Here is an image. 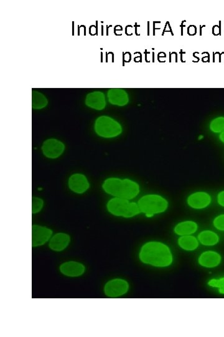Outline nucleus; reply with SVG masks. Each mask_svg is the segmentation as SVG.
I'll use <instances>...</instances> for the list:
<instances>
[{"instance_id": "12", "label": "nucleus", "mask_w": 224, "mask_h": 337, "mask_svg": "<svg viewBox=\"0 0 224 337\" xmlns=\"http://www.w3.org/2000/svg\"><path fill=\"white\" fill-rule=\"evenodd\" d=\"M211 202V198L206 192H198L192 194L187 199L190 207L196 209H202L207 207Z\"/></svg>"}, {"instance_id": "18", "label": "nucleus", "mask_w": 224, "mask_h": 337, "mask_svg": "<svg viewBox=\"0 0 224 337\" xmlns=\"http://www.w3.org/2000/svg\"><path fill=\"white\" fill-rule=\"evenodd\" d=\"M179 246L185 250H194L198 247L199 243L195 237L184 236L180 237L178 241Z\"/></svg>"}, {"instance_id": "22", "label": "nucleus", "mask_w": 224, "mask_h": 337, "mask_svg": "<svg viewBox=\"0 0 224 337\" xmlns=\"http://www.w3.org/2000/svg\"><path fill=\"white\" fill-rule=\"evenodd\" d=\"M209 286L219 289V292L224 294V277L220 279H212L208 283Z\"/></svg>"}, {"instance_id": "24", "label": "nucleus", "mask_w": 224, "mask_h": 337, "mask_svg": "<svg viewBox=\"0 0 224 337\" xmlns=\"http://www.w3.org/2000/svg\"><path fill=\"white\" fill-rule=\"evenodd\" d=\"M218 202L222 206L224 207V191H222L219 194Z\"/></svg>"}, {"instance_id": "4", "label": "nucleus", "mask_w": 224, "mask_h": 337, "mask_svg": "<svg viewBox=\"0 0 224 337\" xmlns=\"http://www.w3.org/2000/svg\"><path fill=\"white\" fill-rule=\"evenodd\" d=\"M107 207L110 214L125 218H133L141 213L138 203L125 199L113 198L108 201Z\"/></svg>"}, {"instance_id": "1", "label": "nucleus", "mask_w": 224, "mask_h": 337, "mask_svg": "<svg viewBox=\"0 0 224 337\" xmlns=\"http://www.w3.org/2000/svg\"><path fill=\"white\" fill-rule=\"evenodd\" d=\"M139 257L143 263L157 268H166L173 263L170 248L159 242H149L143 246Z\"/></svg>"}, {"instance_id": "10", "label": "nucleus", "mask_w": 224, "mask_h": 337, "mask_svg": "<svg viewBox=\"0 0 224 337\" xmlns=\"http://www.w3.org/2000/svg\"><path fill=\"white\" fill-rule=\"evenodd\" d=\"M69 189L74 193L82 194L89 189L90 184L87 178L82 174L77 173L69 178L68 182Z\"/></svg>"}, {"instance_id": "11", "label": "nucleus", "mask_w": 224, "mask_h": 337, "mask_svg": "<svg viewBox=\"0 0 224 337\" xmlns=\"http://www.w3.org/2000/svg\"><path fill=\"white\" fill-rule=\"evenodd\" d=\"M71 240V236L66 233H56L50 239L49 247L54 252H62L69 246Z\"/></svg>"}, {"instance_id": "9", "label": "nucleus", "mask_w": 224, "mask_h": 337, "mask_svg": "<svg viewBox=\"0 0 224 337\" xmlns=\"http://www.w3.org/2000/svg\"><path fill=\"white\" fill-rule=\"evenodd\" d=\"M86 268L84 265L77 261H67L60 266V271L62 275L68 277H79L84 274Z\"/></svg>"}, {"instance_id": "20", "label": "nucleus", "mask_w": 224, "mask_h": 337, "mask_svg": "<svg viewBox=\"0 0 224 337\" xmlns=\"http://www.w3.org/2000/svg\"><path fill=\"white\" fill-rule=\"evenodd\" d=\"M210 130L215 133L223 132L224 131V117H219L212 120L210 124Z\"/></svg>"}, {"instance_id": "3", "label": "nucleus", "mask_w": 224, "mask_h": 337, "mask_svg": "<svg viewBox=\"0 0 224 337\" xmlns=\"http://www.w3.org/2000/svg\"><path fill=\"white\" fill-rule=\"evenodd\" d=\"M140 211L151 218L155 214L166 211L168 202L166 199L157 194H148L143 196L138 202Z\"/></svg>"}, {"instance_id": "17", "label": "nucleus", "mask_w": 224, "mask_h": 337, "mask_svg": "<svg viewBox=\"0 0 224 337\" xmlns=\"http://www.w3.org/2000/svg\"><path fill=\"white\" fill-rule=\"evenodd\" d=\"M198 239L199 242L205 246H214L219 241V237L216 233L210 230H205L201 232Z\"/></svg>"}, {"instance_id": "19", "label": "nucleus", "mask_w": 224, "mask_h": 337, "mask_svg": "<svg viewBox=\"0 0 224 337\" xmlns=\"http://www.w3.org/2000/svg\"><path fill=\"white\" fill-rule=\"evenodd\" d=\"M48 101L41 92L34 91L32 92V108L33 110H39L46 108Z\"/></svg>"}, {"instance_id": "8", "label": "nucleus", "mask_w": 224, "mask_h": 337, "mask_svg": "<svg viewBox=\"0 0 224 337\" xmlns=\"http://www.w3.org/2000/svg\"><path fill=\"white\" fill-rule=\"evenodd\" d=\"M53 236V230L48 227L39 225H33L32 227L33 247L44 246L49 243Z\"/></svg>"}, {"instance_id": "21", "label": "nucleus", "mask_w": 224, "mask_h": 337, "mask_svg": "<svg viewBox=\"0 0 224 337\" xmlns=\"http://www.w3.org/2000/svg\"><path fill=\"white\" fill-rule=\"evenodd\" d=\"M44 206V201L41 198L34 197L32 200V213L36 214L41 211Z\"/></svg>"}, {"instance_id": "23", "label": "nucleus", "mask_w": 224, "mask_h": 337, "mask_svg": "<svg viewBox=\"0 0 224 337\" xmlns=\"http://www.w3.org/2000/svg\"><path fill=\"white\" fill-rule=\"evenodd\" d=\"M214 227L218 230H224V214L217 217L214 221Z\"/></svg>"}, {"instance_id": "2", "label": "nucleus", "mask_w": 224, "mask_h": 337, "mask_svg": "<svg viewBox=\"0 0 224 337\" xmlns=\"http://www.w3.org/2000/svg\"><path fill=\"white\" fill-rule=\"evenodd\" d=\"M103 191L110 196L125 200H132L139 195L140 185L129 179L108 178L103 182Z\"/></svg>"}, {"instance_id": "25", "label": "nucleus", "mask_w": 224, "mask_h": 337, "mask_svg": "<svg viewBox=\"0 0 224 337\" xmlns=\"http://www.w3.org/2000/svg\"><path fill=\"white\" fill-rule=\"evenodd\" d=\"M219 139H220L221 141L224 143V131L223 132H222L220 135H219Z\"/></svg>"}, {"instance_id": "15", "label": "nucleus", "mask_w": 224, "mask_h": 337, "mask_svg": "<svg viewBox=\"0 0 224 337\" xmlns=\"http://www.w3.org/2000/svg\"><path fill=\"white\" fill-rule=\"evenodd\" d=\"M221 257L217 252L207 251L203 253L199 257V262L201 266L207 268H213L221 263Z\"/></svg>"}, {"instance_id": "5", "label": "nucleus", "mask_w": 224, "mask_h": 337, "mask_svg": "<svg viewBox=\"0 0 224 337\" xmlns=\"http://www.w3.org/2000/svg\"><path fill=\"white\" fill-rule=\"evenodd\" d=\"M94 130L99 136L107 139L117 137L122 133L121 124L107 116H100L96 120Z\"/></svg>"}, {"instance_id": "7", "label": "nucleus", "mask_w": 224, "mask_h": 337, "mask_svg": "<svg viewBox=\"0 0 224 337\" xmlns=\"http://www.w3.org/2000/svg\"><path fill=\"white\" fill-rule=\"evenodd\" d=\"M65 145L62 142L57 139H48L46 140L42 146L43 155L49 159H57L62 155L65 151Z\"/></svg>"}, {"instance_id": "16", "label": "nucleus", "mask_w": 224, "mask_h": 337, "mask_svg": "<svg viewBox=\"0 0 224 337\" xmlns=\"http://www.w3.org/2000/svg\"><path fill=\"white\" fill-rule=\"evenodd\" d=\"M198 230V225L193 221H185L178 224L174 227V232L180 236H190Z\"/></svg>"}, {"instance_id": "6", "label": "nucleus", "mask_w": 224, "mask_h": 337, "mask_svg": "<svg viewBox=\"0 0 224 337\" xmlns=\"http://www.w3.org/2000/svg\"><path fill=\"white\" fill-rule=\"evenodd\" d=\"M129 284L122 279H114L106 283L103 287L105 295L108 297L117 298L125 295L129 290Z\"/></svg>"}, {"instance_id": "13", "label": "nucleus", "mask_w": 224, "mask_h": 337, "mask_svg": "<svg viewBox=\"0 0 224 337\" xmlns=\"http://www.w3.org/2000/svg\"><path fill=\"white\" fill-rule=\"evenodd\" d=\"M85 103L86 106L95 110L101 111L105 109L106 99L105 94L101 91L90 92L86 96Z\"/></svg>"}, {"instance_id": "14", "label": "nucleus", "mask_w": 224, "mask_h": 337, "mask_svg": "<svg viewBox=\"0 0 224 337\" xmlns=\"http://www.w3.org/2000/svg\"><path fill=\"white\" fill-rule=\"evenodd\" d=\"M108 101L112 105L124 106L129 103V96L127 92L122 89L115 88L110 89L107 92Z\"/></svg>"}]
</instances>
